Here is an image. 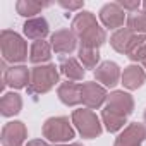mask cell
Listing matches in <instances>:
<instances>
[{
    "mask_svg": "<svg viewBox=\"0 0 146 146\" xmlns=\"http://www.w3.org/2000/svg\"><path fill=\"white\" fill-rule=\"evenodd\" d=\"M72 124L81 132L83 137L93 139L102 134V124L96 117V113L90 108H79L72 112Z\"/></svg>",
    "mask_w": 146,
    "mask_h": 146,
    "instance_id": "277c9868",
    "label": "cell"
},
{
    "mask_svg": "<svg viewBox=\"0 0 146 146\" xmlns=\"http://www.w3.org/2000/svg\"><path fill=\"white\" fill-rule=\"evenodd\" d=\"M144 81H146V72L139 65H129V67L124 69L122 84L127 90H137L139 86H143Z\"/></svg>",
    "mask_w": 146,
    "mask_h": 146,
    "instance_id": "9a60e30c",
    "label": "cell"
},
{
    "mask_svg": "<svg viewBox=\"0 0 146 146\" xmlns=\"http://www.w3.org/2000/svg\"><path fill=\"white\" fill-rule=\"evenodd\" d=\"M52 57V45L45 40H38L33 41L31 50H29V62L31 64H45L48 62Z\"/></svg>",
    "mask_w": 146,
    "mask_h": 146,
    "instance_id": "e0dca14e",
    "label": "cell"
},
{
    "mask_svg": "<svg viewBox=\"0 0 146 146\" xmlns=\"http://www.w3.org/2000/svg\"><path fill=\"white\" fill-rule=\"evenodd\" d=\"M95 78L98 83H102L103 86H115L119 83V78H120V69L115 62H103L96 67L95 70Z\"/></svg>",
    "mask_w": 146,
    "mask_h": 146,
    "instance_id": "7c38bea8",
    "label": "cell"
},
{
    "mask_svg": "<svg viewBox=\"0 0 146 146\" xmlns=\"http://www.w3.org/2000/svg\"><path fill=\"white\" fill-rule=\"evenodd\" d=\"M29 79H31V70L24 65H12V67L5 69V72H4L5 84L11 88H16V90H21L26 84H29Z\"/></svg>",
    "mask_w": 146,
    "mask_h": 146,
    "instance_id": "30bf717a",
    "label": "cell"
},
{
    "mask_svg": "<svg viewBox=\"0 0 146 146\" xmlns=\"http://www.w3.org/2000/svg\"><path fill=\"white\" fill-rule=\"evenodd\" d=\"M55 146H83L81 143H70V144H55Z\"/></svg>",
    "mask_w": 146,
    "mask_h": 146,
    "instance_id": "f546056e",
    "label": "cell"
},
{
    "mask_svg": "<svg viewBox=\"0 0 146 146\" xmlns=\"http://www.w3.org/2000/svg\"><path fill=\"white\" fill-rule=\"evenodd\" d=\"M58 4L67 11H76V9H81L84 5V2H65V0H60Z\"/></svg>",
    "mask_w": 146,
    "mask_h": 146,
    "instance_id": "83f0119b",
    "label": "cell"
},
{
    "mask_svg": "<svg viewBox=\"0 0 146 146\" xmlns=\"http://www.w3.org/2000/svg\"><path fill=\"white\" fill-rule=\"evenodd\" d=\"M58 98L67 107H74V105L83 103V100H81V84H76L72 81L62 83L58 86Z\"/></svg>",
    "mask_w": 146,
    "mask_h": 146,
    "instance_id": "5bb4252c",
    "label": "cell"
},
{
    "mask_svg": "<svg viewBox=\"0 0 146 146\" xmlns=\"http://www.w3.org/2000/svg\"><path fill=\"white\" fill-rule=\"evenodd\" d=\"M107 108L119 113V115H131L132 110H134V102H132V96L124 93V91H113L107 96Z\"/></svg>",
    "mask_w": 146,
    "mask_h": 146,
    "instance_id": "9c48e42d",
    "label": "cell"
},
{
    "mask_svg": "<svg viewBox=\"0 0 146 146\" xmlns=\"http://www.w3.org/2000/svg\"><path fill=\"white\" fill-rule=\"evenodd\" d=\"M105 31H103V28H100V26H95L93 29H90V31H86L83 36H79V40H81V46H86V48H96L98 50V46H102L103 43H105Z\"/></svg>",
    "mask_w": 146,
    "mask_h": 146,
    "instance_id": "44dd1931",
    "label": "cell"
},
{
    "mask_svg": "<svg viewBox=\"0 0 146 146\" xmlns=\"http://www.w3.org/2000/svg\"><path fill=\"white\" fill-rule=\"evenodd\" d=\"M144 139H146V125L132 122L119 134L113 146H141Z\"/></svg>",
    "mask_w": 146,
    "mask_h": 146,
    "instance_id": "8992f818",
    "label": "cell"
},
{
    "mask_svg": "<svg viewBox=\"0 0 146 146\" xmlns=\"http://www.w3.org/2000/svg\"><path fill=\"white\" fill-rule=\"evenodd\" d=\"M26 146H50L48 143H45L43 139H33V141H29Z\"/></svg>",
    "mask_w": 146,
    "mask_h": 146,
    "instance_id": "f1b7e54d",
    "label": "cell"
},
{
    "mask_svg": "<svg viewBox=\"0 0 146 146\" xmlns=\"http://www.w3.org/2000/svg\"><path fill=\"white\" fill-rule=\"evenodd\" d=\"M107 91L103 86H100L98 83H83L81 84V100L83 105L90 110H95L98 107L103 105V102L107 100Z\"/></svg>",
    "mask_w": 146,
    "mask_h": 146,
    "instance_id": "5b68a950",
    "label": "cell"
},
{
    "mask_svg": "<svg viewBox=\"0 0 146 146\" xmlns=\"http://www.w3.org/2000/svg\"><path fill=\"white\" fill-rule=\"evenodd\" d=\"M26 125L19 120L7 122L2 129V146H23L26 141Z\"/></svg>",
    "mask_w": 146,
    "mask_h": 146,
    "instance_id": "52a82bcc",
    "label": "cell"
},
{
    "mask_svg": "<svg viewBox=\"0 0 146 146\" xmlns=\"http://www.w3.org/2000/svg\"><path fill=\"white\" fill-rule=\"evenodd\" d=\"M143 9H144V12H146V2H143Z\"/></svg>",
    "mask_w": 146,
    "mask_h": 146,
    "instance_id": "4dcf8cb0",
    "label": "cell"
},
{
    "mask_svg": "<svg viewBox=\"0 0 146 146\" xmlns=\"http://www.w3.org/2000/svg\"><path fill=\"white\" fill-rule=\"evenodd\" d=\"M52 48L55 53L58 55H65V53H70V52H74L76 48V36L72 31L69 29H60L57 33L52 35Z\"/></svg>",
    "mask_w": 146,
    "mask_h": 146,
    "instance_id": "8fae6325",
    "label": "cell"
},
{
    "mask_svg": "<svg viewBox=\"0 0 146 146\" xmlns=\"http://www.w3.org/2000/svg\"><path fill=\"white\" fill-rule=\"evenodd\" d=\"M132 38H134V33H132L131 29L120 28V29H117V31L112 35L110 43H112L113 50H117L119 53H125L127 48H129V43L132 41Z\"/></svg>",
    "mask_w": 146,
    "mask_h": 146,
    "instance_id": "7402d4cb",
    "label": "cell"
},
{
    "mask_svg": "<svg viewBox=\"0 0 146 146\" xmlns=\"http://www.w3.org/2000/svg\"><path fill=\"white\" fill-rule=\"evenodd\" d=\"M144 122H146V112H144Z\"/></svg>",
    "mask_w": 146,
    "mask_h": 146,
    "instance_id": "d6a6232c",
    "label": "cell"
},
{
    "mask_svg": "<svg viewBox=\"0 0 146 146\" xmlns=\"http://www.w3.org/2000/svg\"><path fill=\"white\" fill-rule=\"evenodd\" d=\"M125 119H127V117L119 115V113L108 110L107 107L102 110V120H103V124H105V127H107L108 132H117V131H120V129L124 127V124H125Z\"/></svg>",
    "mask_w": 146,
    "mask_h": 146,
    "instance_id": "603a6c76",
    "label": "cell"
},
{
    "mask_svg": "<svg viewBox=\"0 0 146 146\" xmlns=\"http://www.w3.org/2000/svg\"><path fill=\"white\" fill-rule=\"evenodd\" d=\"M124 11H129L131 14L132 12H137L139 11V7H141V2L139 0H136V2H125V0H120V2H117Z\"/></svg>",
    "mask_w": 146,
    "mask_h": 146,
    "instance_id": "4316f807",
    "label": "cell"
},
{
    "mask_svg": "<svg viewBox=\"0 0 146 146\" xmlns=\"http://www.w3.org/2000/svg\"><path fill=\"white\" fill-rule=\"evenodd\" d=\"M0 48H2L4 62H24L28 58V45L26 41L14 31L4 29L0 33Z\"/></svg>",
    "mask_w": 146,
    "mask_h": 146,
    "instance_id": "7a4b0ae2",
    "label": "cell"
},
{
    "mask_svg": "<svg viewBox=\"0 0 146 146\" xmlns=\"http://www.w3.org/2000/svg\"><path fill=\"white\" fill-rule=\"evenodd\" d=\"M74 129H72L70 122L67 117H50L43 124V137L55 144L69 143L74 139Z\"/></svg>",
    "mask_w": 146,
    "mask_h": 146,
    "instance_id": "3957f363",
    "label": "cell"
},
{
    "mask_svg": "<svg viewBox=\"0 0 146 146\" xmlns=\"http://www.w3.org/2000/svg\"><path fill=\"white\" fill-rule=\"evenodd\" d=\"M95 26H98V23H96V17L91 14V12H79L76 17H74V21H72V33L74 35H78V36H83L86 31H90V29H93Z\"/></svg>",
    "mask_w": 146,
    "mask_h": 146,
    "instance_id": "ac0fdd59",
    "label": "cell"
},
{
    "mask_svg": "<svg viewBox=\"0 0 146 146\" xmlns=\"http://www.w3.org/2000/svg\"><path fill=\"white\" fill-rule=\"evenodd\" d=\"M125 55L132 62H143L146 58V35H134L132 41L129 43V48Z\"/></svg>",
    "mask_w": 146,
    "mask_h": 146,
    "instance_id": "ffe728a7",
    "label": "cell"
},
{
    "mask_svg": "<svg viewBox=\"0 0 146 146\" xmlns=\"http://www.w3.org/2000/svg\"><path fill=\"white\" fill-rule=\"evenodd\" d=\"M143 65H144V69H146V58H144V60H143Z\"/></svg>",
    "mask_w": 146,
    "mask_h": 146,
    "instance_id": "1f68e13d",
    "label": "cell"
},
{
    "mask_svg": "<svg viewBox=\"0 0 146 146\" xmlns=\"http://www.w3.org/2000/svg\"><path fill=\"white\" fill-rule=\"evenodd\" d=\"M60 72L69 79V81H81L84 78V67L76 60V58H62L60 60Z\"/></svg>",
    "mask_w": 146,
    "mask_h": 146,
    "instance_id": "2e32d148",
    "label": "cell"
},
{
    "mask_svg": "<svg viewBox=\"0 0 146 146\" xmlns=\"http://www.w3.org/2000/svg\"><path fill=\"white\" fill-rule=\"evenodd\" d=\"M58 83V70L52 64L45 65H36L31 70V79L28 84V93L29 95H43L48 93L55 84Z\"/></svg>",
    "mask_w": 146,
    "mask_h": 146,
    "instance_id": "6da1fadb",
    "label": "cell"
},
{
    "mask_svg": "<svg viewBox=\"0 0 146 146\" xmlns=\"http://www.w3.org/2000/svg\"><path fill=\"white\" fill-rule=\"evenodd\" d=\"M79 60L83 64L84 69H95L98 60H100V53L96 48H86V46H81L79 48Z\"/></svg>",
    "mask_w": 146,
    "mask_h": 146,
    "instance_id": "d4e9b609",
    "label": "cell"
},
{
    "mask_svg": "<svg viewBox=\"0 0 146 146\" xmlns=\"http://www.w3.org/2000/svg\"><path fill=\"white\" fill-rule=\"evenodd\" d=\"M21 107H23V100L17 93H5L0 100V112L4 117H12L19 113Z\"/></svg>",
    "mask_w": 146,
    "mask_h": 146,
    "instance_id": "d6986e66",
    "label": "cell"
},
{
    "mask_svg": "<svg viewBox=\"0 0 146 146\" xmlns=\"http://www.w3.org/2000/svg\"><path fill=\"white\" fill-rule=\"evenodd\" d=\"M46 4H41V2H31V0H19V2L16 4V9L21 16L24 17H31L35 14H38Z\"/></svg>",
    "mask_w": 146,
    "mask_h": 146,
    "instance_id": "484cf974",
    "label": "cell"
},
{
    "mask_svg": "<svg viewBox=\"0 0 146 146\" xmlns=\"http://www.w3.org/2000/svg\"><path fill=\"white\" fill-rule=\"evenodd\" d=\"M127 29H131L134 35H144L146 33V12H132L127 16Z\"/></svg>",
    "mask_w": 146,
    "mask_h": 146,
    "instance_id": "cb8c5ba5",
    "label": "cell"
},
{
    "mask_svg": "<svg viewBox=\"0 0 146 146\" xmlns=\"http://www.w3.org/2000/svg\"><path fill=\"white\" fill-rule=\"evenodd\" d=\"M23 31H24L26 38H29L33 41H38V40H43L48 35V23H46L45 17H31L24 23Z\"/></svg>",
    "mask_w": 146,
    "mask_h": 146,
    "instance_id": "4fadbf2b",
    "label": "cell"
},
{
    "mask_svg": "<svg viewBox=\"0 0 146 146\" xmlns=\"http://www.w3.org/2000/svg\"><path fill=\"white\" fill-rule=\"evenodd\" d=\"M100 21L108 29H120L124 26V21H127L125 19V11L117 2L115 4H107L100 11Z\"/></svg>",
    "mask_w": 146,
    "mask_h": 146,
    "instance_id": "ba28073f",
    "label": "cell"
}]
</instances>
